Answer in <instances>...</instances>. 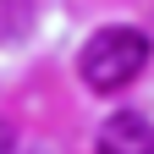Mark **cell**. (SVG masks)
I'll return each mask as SVG.
<instances>
[{
    "mask_svg": "<svg viewBox=\"0 0 154 154\" xmlns=\"http://www.w3.org/2000/svg\"><path fill=\"white\" fill-rule=\"evenodd\" d=\"M143 66H149V38H143L138 28H99V33L83 44V55H77L83 83L99 88V94L127 88Z\"/></svg>",
    "mask_w": 154,
    "mask_h": 154,
    "instance_id": "1",
    "label": "cell"
},
{
    "mask_svg": "<svg viewBox=\"0 0 154 154\" xmlns=\"http://www.w3.org/2000/svg\"><path fill=\"white\" fill-rule=\"evenodd\" d=\"M94 154H154V121L138 110H116L94 138Z\"/></svg>",
    "mask_w": 154,
    "mask_h": 154,
    "instance_id": "2",
    "label": "cell"
},
{
    "mask_svg": "<svg viewBox=\"0 0 154 154\" xmlns=\"http://www.w3.org/2000/svg\"><path fill=\"white\" fill-rule=\"evenodd\" d=\"M0 154H17V132H11L6 121H0Z\"/></svg>",
    "mask_w": 154,
    "mask_h": 154,
    "instance_id": "3",
    "label": "cell"
}]
</instances>
